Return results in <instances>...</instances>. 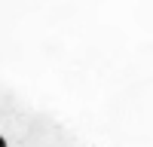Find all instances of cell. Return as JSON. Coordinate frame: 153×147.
Instances as JSON below:
<instances>
[{"label": "cell", "mask_w": 153, "mask_h": 147, "mask_svg": "<svg viewBox=\"0 0 153 147\" xmlns=\"http://www.w3.org/2000/svg\"><path fill=\"white\" fill-rule=\"evenodd\" d=\"M0 147H9V144H6V138H3V135H0Z\"/></svg>", "instance_id": "cell-1"}]
</instances>
